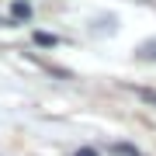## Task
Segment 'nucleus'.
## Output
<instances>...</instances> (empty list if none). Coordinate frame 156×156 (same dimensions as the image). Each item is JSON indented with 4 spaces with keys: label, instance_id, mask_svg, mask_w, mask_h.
I'll list each match as a JSON object with an SVG mask.
<instances>
[{
    "label": "nucleus",
    "instance_id": "4",
    "mask_svg": "<svg viewBox=\"0 0 156 156\" xmlns=\"http://www.w3.org/2000/svg\"><path fill=\"white\" fill-rule=\"evenodd\" d=\"M35 42H38V45H45V49H49V45H56L59 38H56V35H49V31H35Z\"/></svg>",
    "mask_w": 156,
    "mask_h": 156
},
{
    "label": "nucleus",
    "instance_id": "5",
    "mask_svg": "<svg viewBox=\"0 0 156 156\" xmlns=\"http://www.w3.org/2000/svg\"><path fill=\"white\" fill-rule=\"evenodd\" d=\"M135 94H139L142 101H149V104H156V90H149V87H139Z\"/></svg>",
    "mask_w": 156,
    "mask_h": 156
},
{
    "label": "nucleus",
    "instance_id": "6",
    "mask_svg": "<svg viewBox=\"0 0 156 156\" xmlns=\"http://www.w3.org/2000/svg\"><path fill=\"white\" fill-rule=\"evenodd\" d=\"M76 156H97L94 149H76Z\"/></svg>",
    "mask_w": 156,
    "mask_h": 156
},
{
    "label": "nucleus",
    "instance_id": "2",
    "mask_svg": "<svg viewBox=\"0 0 156 156\" xmlns=\"http://www.w3.org/2000/svg\"><path fill=\"white\" fill-rule=\"evenodd\" d=\"M111 153H115V156H142L132 142H115V146H111Z\"/></svg>",
    "mask_w": 156,
    "mask_h": 156
},
{
    "label": "nucleus",
    "instance_id": "1",
    "mask_svg": "<svg viewBox=\"0 0 156 156\" xmlns=\"http://www.w3.org/2000/svg\"><path fill=\"white\" fill-rule=\"evenodd\" d=\"M135 56H139V59H146V62H156V38H153V42H142Z\"/></svg>",
    "mask_w": 156,
    "mask_h": 156
},
{
    "label": "nucleus",
    "instance_id": "3",
    "mask_svg": "<svg viewBox=\"0 0 156 156\" xmlns=\"http://www.w3.org/2000/svg\"><path fill=\"white\" fill-rule=\"evenodd\" d=\"M11 14L17 17V21H21V17H24V21H28V17H31V7H28V4H24V0H17V4L11 7Z\"/></svg>",
    "mask_w": 156,
    "mask_h": 156
}]
</instances>
